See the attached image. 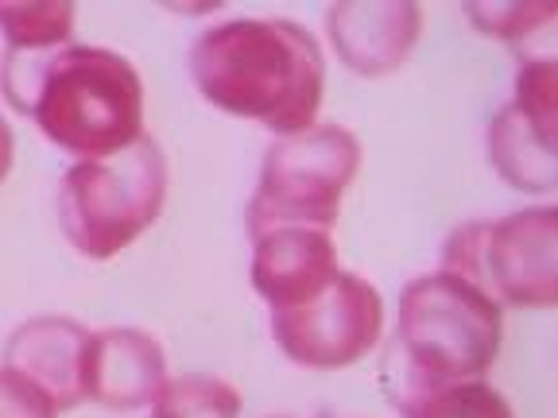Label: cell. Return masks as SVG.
I'll use <instances>...</instances> for the list:
<instances>
[{
  "label": "cell",
  "mask_w": 558,
  "mask_h": 418,
  "mask_svg": "<svg viewBox=\"0 0 558 418\" xmlns=\"http://www.w3.org/2000/svg\"><path fill=\"white\" fill-rule=\"evenodd\" d=\"M403 418H515L505 395L488 380H458L415 388L396 399Z\"/></svg>",
  "instance_id": "obj_14"
},
{
  "label": "cell",
  "mask_w": 558,
  "mask_h": 418,
  "mask_svg": "<svg viewBox=\"0 0 558 418\" xmlns=\"http://www.w3.org/2000/svg\"><path fill=\"white\" fill-rule=\"evenodd\" d=\"M520 310L558 303V209L527 206L497 221H465L442 244V268Z\"/></svg>",
  "instance_id": "obj_6"
},
{
  "label": "cell",
  "mask_w": 558,
  "mask_h": 418,
  "mask_svg": "<svg viewBox=\"0 0 558 418\" xmlns=\"http://www.w3.org/2000/svg\"><path fill=\"white\" fill-rule=\"evenodd\" d=\"M488 163L520 194H555L558 186V156L555 128L527 116L515 101H508L488 121Z\"/></svg>",
  "instance_id": "obj_12"
},
{
  "label": "cell",
  "mask_w": 558,
  "mask_h": 418,
  "mask_svg": "<svg viewBox=\"0 0 558 418\" xmlns=\"http://www.w3.org/2000/svg\"><path fill=\"white\" fill-rule=\"evenodd\" d=\"M0 418H59V407L32 380L0 365Z\"/></svg>",
  "instance_id": "obj_17"
},
{
  "label": "cell",
  "mask_w": 558,
  "mask_h": 418,
  "mask_svg": "<svg viewBox=\"0 0 558 418\" xmlns=\"http://www.w3.org/2000/svg\"><path fill=\"white\" fill-rule=\"evenodd\" d=\"M462 12L481 32L508 47L527 44L535 32L550 27V20H555V4H465Z\"/></svg>",
  "instance_id": "obj_16"
},
{
  "label": "cell",
  "mask_w": 558,
  "mask_h": 418,
  "mask_svg": "<svg viewBox=\"0 0 558 418\" xmlns=\"http://www.w3.org/2000/svg\"><path fill=\"white\" fill-rule=\"evenodd\" d=\"M326 32L341 66L357 78H388L411 59L423 32V4L411 0H345L330 4Z\"/></svg>",
  "instance_id": "obj_8"
},
{
  "label": "cell",
  "mask_w": 558,
  "mask_h": 418,
  "mask_svg": "<svg viewBox=\"0 0 558 418\" xmlns=\"http://www.w3.org/2000/svg\"><path fill=\"white\" fill-rule=\"evenodd\" d=\"M271 418H288V415H271Z\"/></svg>",
  "instance_id": "obj_19"
},
{
  "label": "cell",
  "mask_w": 558,
  "mask_h": 418,
  "mask_svg": "<svg viewBox=\"0 0 558 418\" xmlns=\"http://www.w3.org/2000/svg\"><path fill=\"white\" fill-rule=\"evenodd\" d=\"M357 171L361 139L341 124H311L291 136H276L264 151L260 179L244 213L248 236L271 229L330 233Z\"/></svg>",
  "instance_id": "obj_5"
},
{
  "label": "cell",
  "mask_w": 558,
  "mask_h": 418,
  "mask_svg": "<svg viewBox=\"0 0 558 418\" xmlns=\"http://www.w3.org/2000/svg\"><path fill=\"white\" fill-rule=\"evenodd\" d=\"M163 201L167 156L156 136L144 132L117 156L78 159L66 167L54 194V213L70 248L86 260L105 263L156 225Z\"/></svg>",
  "instance_id": "obj_4"
},
{
  "label": "cell",
  "mask_w": 558,
  "mask_h": 418,
  "mask_svg": "<svg viewBox=\"0 0 558 418\" xmlns=\"http://www.w3.org/2000/svg\"><path fill=\"white\" fill-rule=\"evenodd\" d=\"M12 159H16V136H12V128H9V121L0 116V183L9 179V171H12Z\"/></svg>",
  "instance_id": "obj_18"
},
{
  "label": "cell",
  "mask_w": 558,
  "mask_h": 418,
  "mask_svg": "<svg viewBox=\"0 0 558 418\" xmlns=\"http://www.w3.org/2000/svg\"><path fill=\"white\" fill-rule=\"evenodd\" d=\"M191 78L218 113L291 136L318 124L326 59L311 27L279 16L214 24L191 47Z\"/></svg>",
  "instance_id": "obj_1"
},
{
  "label": "cell",
  "mask_w": 558,
  "mask_h": 418,
  "mask_svg": "<svg viewBox=\"0 0 558 418\" xmlns=\"http://www.w3.org/2000/svg\"><path fill=\"white\" fill-rule=\"evenodd\" d=\"M167 380V353L151 333L113 325L97 330L89 341L86 399L105 410H140L151 407L156 392Z\"/></svg>",
  "instance_id": "obj_11"
},
{
  "label": "cell",
  "mask_w": 558,
  "mask_h": 418,
  "mask_svg": "<svg viewBox=\"0 0 558 418\" xmlns=\"http://www.w3.org/2000/svg\"><path fill=\"white\" fill-rule=\"evenodd\" d=\"M338 244L323 229H271L253 236V291L271 314L318 298L338 279Z\"/></svg>",
  "instance_id": "obj_10"
},
{
  "label": "cell",
  "mask_w": 558,
  "mask_h": 418,
  "mask_svg": "<svg viewBox=\"0 0 558 418\" xmlns=\"http://www.w3.org/2000/svg\"><path fill=\"white\" fill-rule=\"evenodd\" d=\"M74 4L62 0H0V35L9 54H51L74 44Z\"/></svg>",
  "instance_id": "obj_13"
},
{
  "label": "cell",
  "mask_w": 558,
  "mask_h": 418,
  "mask_svg": "<svg viewBox=\"0 0 558 418\" xmlns=\"http://www.w3.org/2000/svg\"><path fill=\"white\" fill-rule=\"evenodd\" d=\"M89 341H94V333L74 318L39 314L9 333L0 365L32 380L62 415V410L86 403Z\"/></svg>",
  "instance_id": "obj_9"
},
{
  "label": "cell",
  "mask_w": 558,
  "mask_h": 418,
  "mask_svg": "<svg viewBox=\"0 0 558 418\" xmlns=\"http://www.w3.org/2000/svg\"><path fill=\"white\" fill-rule=\"evenodd\" d=\"M384 333V298L357 271H338L330 287L295 310L271 314V341L291 365L349 368L365 360Z\"/></svg>",
  "instance_id": "obj_7"
},
{
  "label": "cell",
  "mask_w": 558,
  "mask_h": 418,
  "mask_svg": "<svg viewBox=\"0 0 558 418\" xmlns=\"http://www.w3.org/2000/svg\"><path fill=\"white\" fill-rule=\"evenodd\" d=\"M241 392L221 376L183 372L167 376L151 399V418H241Z\"/></svg>",
  "instance_id": "obj_15"
},
{
  "label": "cell",
  "mask_w": 558,
  "mask_h": 418,
  "mask_svg": "<svg viewBox=\"0 0 558 418\" xmlns=\"http://www.w3.org/2000/svg\"><path fill=\"white\" fill-rule=\"evenodd\" d=\"M505 341V310L497 298L450 271L415 275L400 291L388 392L392 399L435 383L485 380Z\"/></svg>",
  "instance_id": "obj_3"
},
{
  "label": "cell",
  "mask_w": 558,
  "mask_h": 418,
  "mask_svg": "<svg viewBox=\"0 0 558 418\" xmlns=\"http://www.w3.org/2000/svg\"><path fill=\"white\" fill-rule=\"evenodd\" d=\"M0 94L32 116L54 148L105 159L144 136V82L124 54L94 44H66L51 54L0 59Z\"/></svg>",
  "instance_id": "obj_2"
}]
</instances>
